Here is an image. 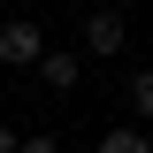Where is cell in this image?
<instances>
[{
    "instance_id": "7",
    "label": "cell",
    "mask_w": 153,
    "mask_h": 153,
    "mask_svg": "<svg viewBox=\"0 0 153 153\" xmlns=\"http://www.w3.org/2000/svg\"><path fill=\"white\" fill-rule=\"evenodd\" d=\"M0 153H16V130H8V123H0Z\"/></svg>"
},
{
    "instance_id": "6",
    "label": "cell",
    "mask_w": 153,
    "mask_h": 153,
    "mask_svg": "<svg viewBox=\"0 0 153 153\" xmlns=\"http://www.w3.org/2000/svg\"><path fill=\"white\" fill-rule=\"evenodd\" d=\"M16 153H61V138H54V130H38V138H16Z\"/></svg>"
},
{
    "instance_id": "1",
    "label": "cell",
    "mask_w": 153,
    "mask_h": 153,
    "mask_svg": "<svg viewBox=\"0 0 153 153\" xmlns=\"http://www.w3.org/2000/svg\"><path fill=\"white\" fill-rule=\"evenodd\" d=\"M38 54H46V31H38L31 16L0 23V69H38Z\"/></svg>"
},
{
    "instance_id": "4",
    "label": "cell",
    "mask_w": 153,
    "mask_h": 153,
    "mask_svg": "<svg viewBox=\"0 0 153 153\" xmlns=\"http://www.w3.org/2000/svg\"><path fill=\"white\" fill-rule=\"evenodd\" d=\"M92 153H153V138H146V130H100Z\"/></svg>"
},
{
    "instance_id": "5",
    "label": "cell",
    "mask_w": 153,
    "mask_h": 153,
    "mask_svg": "<svg viewBox=\"0 0 153 153\" xmlns=\"http://www.w3.org/2000/svg\"><path fill=\"white\" fill-rule=\"evenodd\" d=\"M130 107H138V123H153V69L130 76Z\"/></svg>"
},
{
    "instance_id": "3",
    "label": "cell",
    "mask_w": 153,
    "mask_h": 153,
    "mask_svg": "<svg viewBox=\"0 0 153 153\" xmlns=\"http://www.w3.org/2000/svg\"><path fill=\"white\" fill-rule=\"evenodd\" d=\"M38 76H46V92H76L84 54H69V46H46V54H38Z\"/></svg>"
},
{
    "instance_id": "2",
    "label": "cell",
    "mask_w": 153,
    "mask_h": 153,
    "mask_svg": "<svg viewBox=\"0 0 153 153\" xmlns=\"http://www.w3.org/2000/svg\"><path fill=\"white\" fill-rule=\"evenodd\" d=\"M123 46H130V23L115 16V8H92V16H84V54H92V61H115Z\"/></svg>"
}]
</instances>
